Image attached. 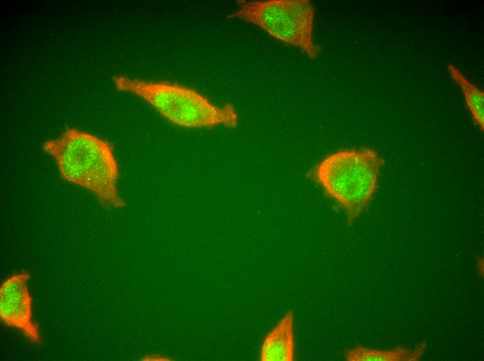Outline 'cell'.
<instances>
[{"label": "cell", "instance_id": "cell-1", "mask_svg": "<svg viewBox=\"0 0 484 361\" xmlns=\"http://www.w3.org/2000/svg\"><path fill=\"white\" fill-rule=\"evenodd\" d=\"M42 148L53 157L61 178L93 193L106 207L126 205L118 190L120 169L107 141L75 128L46 141Z\"/></svg>", "mask_w": 484, "mask_h": 361}, {"label": "cell", "instance_id": "cell-2", "mask_svg": "<svg viewBox=\"0 0 484 361\" xmlns=\"http://www.w3.org/2000/svg\"><path fill=\"white\" fill-rule=\"evenodd\" d=\"M382 165L373 149H343L324 158L309 176L344 210L351 226L371 201Z\"/></svg>", "mask_w": 484, "mask_h": 361}, {"label": "cell", "instance_id": "cell-3", "mask_svg": "<svg viewBox=\"0 0 484 361\" xmlns=\"http://www.w3.org/2000/svg\"><path fill=\"white\" fill-rule=\"evenodd\" d=\"M113 82L118 90L140 96L174 124L191 128H234L238 125L239 116L232 103L218 106L189 87L124 76H115Z\"/></svg>", "mask_w": 484, "mask_h": 361}, {"label": "cell", "instance_id": "cell-4", "mask_svg": "<svg viewBox=\"0 0 484 361\" xmlns=\"http://www.w3.org/2000/svg\"><path fill=\"white\" fill-rule=\"evenodd\" d=\"M229 17L260 27L284 43L299 47L311 58L318 49L313 40L314 8L308 0L239 1Z\"/></svg>", "mask_w": 484, "mask_h": 361}, {"label": "cell", "instance_id": "cell-5", "mask_svg": "<svg viewBox=\"0 0 484 361\" xmlns=\"http://www.w3.org/2000/svg\"><path fill=\"white\" fill-rule=\"evenodd\" d=\"M28 272L15 274L0 288V320L16 329L33 344L42 342L38 325L33 319L32 299L28 289Z\"/></svg>", "mask_w": 484, "mask_h": 361}, {"label": "cell", "instance_id": "cell-6", "mask_svg": "<svg viewBox=\"0 0 484 361\" xmlns=\"http://www.w3.org/2000/svg\"><path fill=\"white\" fill-rule=\"evenodd\" d=\"M261 361H294V314L287 311L264 337L259 350Z\"/></svg>", "mask_w": 484, "mask_h": 361}, {"label": "cell", "instance_id": "cell-7", "mask_svg": "<svg viewBox=\"0 0 484 361\" xmlns=\"http://www.w3.org/2000/svg\"><path fill=\"white\" fill-rule=\"evenodd\" d=\"M426 349V341L414 349L397 346L387 351L358 345L346 351L344 357L347 361H418Z\"/></svg>", "mask_w": 484, "mask_h": 361}, {"label": "cell", "instance_id": "cell-8", "mask_svg": "<svg viewBox=\"0 0 484 361\" xmlns=\"http://www.w3.org/2000/svg\"><path fill=\"white\" fill-rule=\"evenodd\" d=\"M453 80L460 86L472 117L483 131L484 129V93L471 83L453 65H448Z\"/></svg>", "mask_w": 484, "mask_h": 361}, {"label": "cell", "instance_id": "cell-9", "mask_svg": "<svg viewBox=\"0 0 484 361\" xmlns=\"http://www.w3.org/2000/svg\"><path fill=\"white\" fill-rule=\"evenodd\" d=\"M143 360H170V359L162 355L159 354H150L144 356L142 359Z\"/></svg>", "mask_w": 484, "mask_h": 361}]
</instances>
